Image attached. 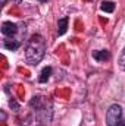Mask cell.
<instances>
[{
	"label": "cell",
	"instance_id": "ba28073f",
	"mask_svg": "<svg viewBox=\"0 0 125 126\" xmlns=\"http://www.w3.org/2000/svg\"><path fill=\"white\" fill-rule=\"evenodd\" d=\"M50 75H52V67H50V66H46V67L41 70L38 81H40V82H47L49 78H50Z\"/></svg>",
	"mask_w": 125,
	"mask_h": 126
},
{
	"label": "cell",
	"instance_id": "8fae6325",
	"mask_svg": "<svg viewBox=\"0 0 125 126\" xmlns=\"http://www.w3.org/2000/svg\"><path fill=\"white\" fill-rule=\"evenodd\" d=\"M9 106H10V107H12V109H13L15 111H18V110H19V106H18V103H16V101H15L13 98H12V100L9 101Z\"/></svg>",
	"mask_w": 125,
	"mask_h": 126
},
{
	"label": "cell",
	"instance_id": "52a82bcc",
	"mask_svg": "<svg viewBox=\"0 0 125 126\" xmlns=\"http://www.w3.org/2000/svg\"><path fill=\"white\" fill-rule=\"evenodd\" d=\"M66 30H68V18L65 16L62 19H59V22H58V34L63 35L66 32Z\"/></svg>",
	"mask_w": 125,
	"mask_h": 126
},
{
	"label": "cell",
	"instance_id": "6da1fadb",
	"mask_svg": "<svg viewBox=\"0 0 125 126\" xmlns=\"http://www.w3.org/2000/svg\"><path fill=\"white\" fill-rule=\"evenodd\" d=\"M44 53H46V40L40 34H34L25 47V57L28 63L38 64L43 60Z\"/></svg>",
	"mask_w": 125,
	"mask_h": 126
},
{
	"label": "cell",
	"instance_id": "4fadbf2b",
	"mask_svg": "<svg viewBox=\"0 0 125 126\" xmlns=\"http://www.w3.org/2000/svg\"><path fill=\"white\" fill-rule=\"evenodd\" d=\"M6 1H7V0H0V3H1V4H6Z\"/></svg>",
	"mask_w": 125,
	"mask_h": 126
},
{
	"label": "cell",
	"instance_id": "9c48e42d",
	"mask_svg": "<svg viewBox=\"0 0 125 126\" xmlns=\"http://www.w3.org/2000/svg\"><path fill=\"white\" fill-rule=\"evenodd\" d=\"M102 10L103 12H113L115 10V3L113 1H103L102 3Z\"/></svg>",
	"mask_w": 125,
	"mask_h": 126
},
{
	"label": "cell",
	"instance_id": "30bf717a",
	"mask_svg": "<svg viewBox=\"0 0 125 126\" xmlns=\"http://www.w3.org/2000/svg\"><path fill=\"white\" fill-rule=\"evenodd\" d=\"M118 64H119V67H121L122 70H125V47H124V50H122V53H121V56H119Z\"/></svg>",
	"mask_w": 125,
	"mask_h": 126
},
{
	"label": "cell",
	"instance_id": "7a4b0ae2",
	"mask_svg": "<svg viewBox=\"0 0 125 126\" xmlns=\"http://www.w3.org/2000/svg\"><path fill=\"white\" fill-rule=\"evenodd\" d=\"M30 106L34 109L35 117L38 119L40 123H43V125L50 123L52 114H53V111H52V103L50 101H47L44 97L37 95V97H32V100L30 101Z\"/></svg>",
	"mask_w": 125,
	"mask_h": 126
},
{
	"label": "cell",
	"instance_id": "8992f818",
	"mask_svg": "<svg viewBox=\"0 0 125 126\" xmlns=\"http://www.w3.org/2000/svg\"><path fill=\"white\" fill-rule=\"evenodd\" d=\"M3 46H4V48H7V50H10V51H15V50L19 47V41H18V40H10V38H7V40H4Z\"/></svg>",
	"mask_w": 125,
	"mask_h": 126
},
{
	"label": "cell",
	"instance_id": "3957f363",
	"mask_svg": "<svg viewBox=\"0 0 125 126\" xmlns=\"http://www.w3.org/2000/svg\"><path fill=\"white\" fill-rule=\"evenodd\" d=\"M122 120V109L118 104H113L109 107L106 113V125L107 126H116Z\"/></svg>",
	"mask_w": 125,
	"mask_h": 126
},
{
	"label": "cell",
	"instance_id": "7c38bea8",
	"mask_svg": "<svg viewBox=\"0 0 125 126\" xmlns=\"http://www.w3.org/2000/svg\"><path fill=\"white\" fill-rule=\"evenodd\" d=\"M116 126H125V122H124V120H121V122H119Z\"/></svg>",
	"mask_w": 125,
	"mask_h": 126
},
{
	"label": "cell",
	"instance_id": "277c9868",
	"mask_svg": "<svg viewBox=\"0 0 125 126\" xmlns=\"http://www.w3.org/2000/svg\"><path fill=\"white\" fill-rule=\"evenodd\" d=\"M1 32H3V35H6V37H13V35L18 32V27H16V24H12V22H3V25H1Z\"/></svg>",
	"mask_w": 125,
	"mask_h": 126
},
{
	"label": "cell",
	"instance_id": "5bb4252c",
	"mask_svg": "<svg viewBox=\"0 0 125 126\" xmlns=\"http://www.w3.org/2000/svg\"><path fill=\"white\" fill-rule=\"evenodd\" d=\"M40 1H41V3H44V1H47V0H40Z\"/></svg>",
	"mask_w": 125,
	"mask_h": 126
},
{
	"label": "cell",
	"instance_id": "5b68a950",
	"mask_svg": "<svg viewBox=\"0 0 125 126\" xmlns=\"http://www.w3.org/2000/svg\"><path fill=\"white\" fill-rule=\"evenodd\" d=\"M93 57L97 62H106V60H109L110 53L107 50H99V51H94L93 53Z\"/></svg>",
	"mask_w": 125,
	"mask_h": 126
}]
</instances>
